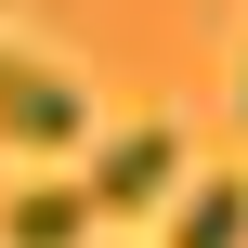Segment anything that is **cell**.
I'll return each instance as SVG.
<instances>
[{"label": "cell", "instance_id": "1", "mask_svg": "<svg viewBox=\"0 0 248 248\" xmlns=\"http://www.w3.org/2000/svg\"><path fill=\"white\" fill-rule=\"evenodd\" d=\"M170 183H183V131H118L92 157V209H170Z\"/></svg>", "mask_w": 248, "mask_h": 248}, {"label": "cell", "instance_id": "2", "mask_svg": "<svg viewBox=\"0 0 248 248\" xmlns=\"http://www.w3.org/2000/svg\"><path fill=\"white\" fill-rule=\"evenodd\" d=\"M0 131H13V144H78V131H92V105H78V78H52V65H26V52H0Z\"/></svg>", "mask_w": 248, "mask_h": 248}, {"label": "cell", "instance_id": "3", "mask_svg": "<svg viewBox=\"0 0 248 248\" xmlns=\"http://www.w3.org/2000/svg\"><path fill=\"white\" fill-rule=\"evenodd\" d=\"M92 235V183H13V248H78Z\"/></svg>", "mask_w": 248, "mask_h": 248}, {"label": "cell", "instance_id": "4", "mask_svg": "<svg viewBox=\"0 0 248 248\" xmlns=\"http://www.w3.org/2000/svg\"><path fill=\"white\" fill-rule=\"evenodd\" d=\"M170 248H248V183H235V170L196 183V196L170 209Z\"/></svg>", "mask_w": 248, "mask_h": 248}, {"label": "cell", "instance_id": "5", "mask_svg": "<svg viewBox=\"0 0 248 248\" xmlns=\"http://www.w3.org/2000/svg\"><path fill=\"white\" fill-rule=\"evenodd\" d=\"M235 105H248V78H235Z\"/></svg>", "mask_w": 248, "mask_h": 248}]
</instances>
